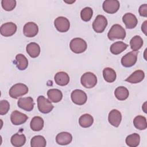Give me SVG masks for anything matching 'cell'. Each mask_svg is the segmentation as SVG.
<instances>
[{"instance_id":"cell-3","label":"cell","mask_w":147,"mask_h":147,"mask_svg":"<svg viewBox=\"0 0 147 147\" xmlns=\"http://www.w3.org/2000/svg\"><path fill=\"white\" fill-rule=\"evenodd\" d=\"M28 92V87L23 83H17L13 85L9 90V95L11 98L17 99L20 96L26 94Z\"/></svg>"},{"instance_id":"cell-21","label":"cell","mask_w":147,"mask_h":147,"mask_svg":"<svg viewBox=\"0 0 147 147\" xmlns=\"http://www.w3.org/2000/svg\"><path fill=\"white\" fill-rule=\"evenodd\" d=\"M47 96L51 102L57 103L61 100L63 98V94L60 90L56 88H52L48 91Z\"/></svg>"},{"instance_id":"cell-9","label":"cell","mask_w":147,"mask_h":147,"mask_svg":"<svg viewBox=\"0 0 147 147\" xmlns=\"http://www.w3.org/2000/svg\"><path fill=\"white\" fill-rule=\"evenodd\" d=\"M137 52L131 51L124 55L121 59V64L125 67H130L137 62Z\"/></svg>"},{"instance_id":"cell-24","label":"cell","mask_w":147,"mask_h":147,"mask_svg":"<svg viewBox=\"0 0 147 147\" xmlns=\"http://www.w3.org/2000/svg\"><path fill=\"white\" fill-rule=\"evenodd\" d=\"M30 128L32 130L38 131L42 129L44 127V120L38 116L34 117L30 121Z\"/></svg>"},{"instance_id":"cell-8","label":"cell","mask_w":147,"mask_h":147,"mask_svg":"<svg viewBox=\"0 0 147 147\" xmlns=\"http://www.w3.org/2000/svg\"><path fill=\"white\" fill-rule=\"evenodd\" d=\"M54 25L56 29L60 32H67L70 27L69 20L64 17H58L55 20Z\"/></svg>"},{"instance_id":"cell-13","label":"cell","mask_w":147,"mask_h":147,"mask_svg":"<svg viewBox=\"0 0 147 147\" xmlns=\"http://www.w3.org/2000/svg\"><path fill=\"white\" fill-rule=\"evenodd\" d=\"M18 106L27 111H30L34 107L33 99L31 97L21 98L18 99L17 102Z\"/></svg>"},{"instance_id":"cell-4","label":"cell","mask_w":147,"mask_h":147,"mask_svg":"<svg viewBox=\"0 0 147 147\" xmlns=\"http://www.w3.org/2000/svg\"><path fill=\"white\" fill-rule=\"evenodd\" d=\"M80 82L82 86L85 88H91L96 84L97 78L92 72H87L82 76Z\"/></svg>"},{"instance_id":"cell-25","label":"cell","mask_w":147,"mask_h":147,"mask_svg":"<svg viewBox=\"0 0 147 147\" xmlns=\"http://www.w3.org/2000/svg\"><path fill=\"white\" fill-rule=\"evenodd\" d=\"M94 122V118L90 114H84L81 115L79 119V123L80 126L87 128L91 126Z\"/></svg>"},{"instance_id":"cell-15","label":"cell","mask_w":147,"mask_h":147,"mask_svg":"<svg viewBox=\"0 0 147 147\" xmlns=\"http://www.w3.org/2000/svg\"><path fill=\"white\" fill-rule=\"evenodd\" d=\"M28 118V117L26 115L17 110L13 111L10 115L11 121L15 125H20L25 123Z\"/></svg>"},{"instance_id":"cell-10","label":"cell","mask_w":147,"mask_h":147,"mask_svg":"<svg viewBox=\"0 0 147 147\" xmlns=\"http://www.w3.org/2000/svg\"><path fill=\"white\" fill-rule=\"evenodd\" d=\"M120 6L119 2L117 0H106L103 3L102 7L103 10L109 14L116 13Z\"/></svg>"},{"instance_id":"cell-11","label":"cell","mask_w":147,"mask_h":147,"mask_svg":"<svg viewBox=\"0 0 147 147\" xmlns=\"http://www.w3.org/2000/svg\"><path fill=\"white\" fill-rule=\"evenodd\" d=\"M17 30V25L11 22L2 24L1 26V34L5 37H9L13 35Z\"/></svg>"},{"instance_id":"cell-38","label":"cell","mask_w":147,"mask_h":147,"mask_svg":"<svg viewBox=\"0 0 147 147\" xmlns=\"http://www.w3.org/2000/svg\"><path fill=\"white\" fill-rule=\"evenodd\" d=\"M146 102H145L144 103V105H143V106H142V109H143V110H144V111L145 112V113H146Z\"/></svg>"},{"instance_id":"cell-14","label":"cell","mask_w":147,"mask_h":147,"mask_svg":"<svg viewBox=\"0 0 147 147\" xmlns=\"http://www.w3.org/2000/svg\"><path fill=\"white\" fill-rule=\"evenodd\" d=\"M122 21L127 29L134 28L138 23L137 17L131 13H127L122 17Z\"/></svg>"},{"instance_id":"cell-22","label":"cell","mask_w":147,"mask_h":147,"mask_svg":"<svg viewBox=\"0 0 147 147\" xmlns=\"http://www.w3.org/2000/svg\"><path fill=\"white\" fill-rule=\"evenodd\" d=\"M128 45L122 41H117L111 44L110 48V52L114 55H118L123 52Z\"/></svg>"},{"instance_id":"cell-5","label":"cell","mask_w":147,"mask_h":147,"mask_svg":"<svg viewBox=\"0 0 147 147\" xmlns=\"http://www.w3.org/2000/svg\"><path fill=\"white\" fill-rule=\"evenodd\" d=\"M37 107L38 110L43 114L49 113L53 109L51 102L42 95L39 96L37 98Z\"/></svg>"},{"instance_id":"cell-2","label":"cell","mask_w":147,"mask_h":147,"mask_svg":"<svg viewBox=\"0 0 147 147\" xmlns=\"http://www.w3.org/2000/svg\"><path fill=\"white\" fill-rule=\"evenodd\" d=\"M69 47L73 52L75 53H81L86 50L87 45L86 42L83 39L76 37L71 41Z\"/></svg>"},{"instance_id":"cell-32","label":"cell","mask_w":147,"mask_h":147,"mask_svg":"<svg viewBox=\"0 0 147 147\" xmlns=\"http://www.w3.org/2000/svg\"><path fill=\"white\" fill-rule=\"evenodd\" d=\"M47 145L46 140L42 136H34L30 141L32 147H45Z\"/></svg>"},{"instance_id":"cell-27","label":"cell","mask_w":147,"mask_h":147,"mask_svg":"<svg viewBox=\"0 0 147 147\" xmlns=\"http://www.w3.org/2000/svg\"><path fill=\"white\" fill-rule=\"evenodd\" d=\"M103 76L107 82L112 83L116 79L117 75L113 69L110 67H106L103 70Z\"/></svg>"},{"instance_id":"cell-20","label":"cell","mask_w":147,"mask_h":147,"mask_svg":"<svg viewBox=\"0 0 147 147\" xmlns=\"http://www.w3.org/2000/svg\"><path fill=\"white\" fill-rule=\"evenodd\" d=\"M26 50L28 54L32 58H36L38 56L40 53V47L36 42H30L26 45Z\"/></svg>"},{"instance_id":"cell-29","label":"cell","mask_w":147,"mask_h":147,"mask_svg":"<svg viewBox=\"0 0 147 147\" xmlns=\"http://www.w3.org/2000/svg\"><path fill=\"white\" fill-rule=\"evenodd\" d=\"M133 124L135 127L138 130H145L147 127L146 118L142 115L136 116L133 119Z\"/></svg>"},{"instance_id":"cell-19","label":"cell","mask_w":147,"mask_h":147,"mask_svg":"<svg viewBox=\"0 0 147 147\" xmlns=\"http://www.w3.org/2000/svg\"><path fill=\"white\" fill-rule=\"evenodd\" d=\"M55 83L61 86H64L68 84L69 77L68 75L63 71H60L56 74L54 78Z\"/></svg>"},{"instance_id":"cell-31","label":"cell","mask_w":147,"mask_h":147,"mask_svg":"<svg viewBox=\"0 0 147 147\" xmlns=\"http://www.w3.org/2000/svg\"><path fill=\"white\" fill-rule=\"evenodd\" d=\"M143 45V40L140 36H135L130 41V45L133 51L137 52Z\"/></svg>"},{"instance_id":"cell-30","label":"cell","mask_w":147,"mask_h":147,"mask_svg":"<svg viewBox=\"0 0 147 147\" xmlns=\"http://www.w3.org/2000/svg\"><path fill=\"white\" fill-rule=\"evenodd\" d=\"M126 144L130 147L137 146L140 142V136L137 133H133L129 135L126 138Z\"/></svg>"},{"instance_id":"cell-18","label":"cell","mask_w":147,"mask_h":147,"mask_svg":"<svg viewBox=\"0 0 147 147\" xmlns=\"http://www.w3.org/2000/svg\"><path fill=\"white\" fill-rule=\"evenodd\" d=\"M145 78L144 72L142 70H136L133 72L126 79V81L130 83H138L142 81Z\"/></svg>"},{"instance_id":"cell-34","label":"cell","mask_w":147,"mask_h":147,"mask_svg":"<svg viewBox=\"0 0 147 147\" xmlns=\"http://www.w3.org/2000/svg\"><path fill=\"white\" fill-rule=\"evenodd\" d=\"M1 5L5 10L11 11L15 8L16 1L15 0H2Z\"/></svg>"},{"instance_id":"cell-35","label":"cell","mask_w":147,"mask_h":147,"mask_svg":"<svg viewBox=\"0 0 147 147\" xmlns=\"http://www.w3.org/2000/svg\"><path fill=\"white\" fill-rule=\"evenodd\" d=\"M9 103L6 100H2L0 102V114L5 115L9 110Z\"/></svg>"},{"instance_id":"cell-37","label":"cell","mask_w":147,"mask_h":147,"mask_svg":"<svg viewBox=\"0 0 147 147\" xmlns=\"http://www.w3.org/2000/svg\"><path fill=\"white\" fill-rule=\"evenodd\" d=\"M141 30L146 35V30H147V21H145L141 26Z\"/></svg>"},{"instance_id":"cell-1","label":"cell","mask_w":147,"mask_h":147,"mask_svg":"<svg viewBox=\"0 0 147 147\" xmlns=\"http://www.w3.org/2000/svg\"><path fill=\"white\" fill-rule=\"evenodd\" d=\"M107 37L111 41H114L116 39L123 40L126 37V32L121 25L114 24L109 30Z\"/></svg>"},{"instance_id":"cell-6","label":"cell","mask_w":147,"mask_h":147,"mask_svg":"<svg viewBox=\"0 0 147 147\" xmlns=\"http://www.w3.org/2000/svg\"><path fill=\"white\" fill-rule=\"evenodd\" d=\"M107 25V20L103 15H98L92 23V28L96 33H102Z\"/></svg>"},{"instance_id":"cell-28","label":"cell","mask_w":147,"mask_h":147,"mask_svg":"<svg viewBox=\"0 0 147 147\" xmlns=\"http://www.w3.org/2000/svg\"><path fill=\"white\" fill-rule=\"evenodd\" d=\"M10 141L14 146H22L26 142V137L23 134H19L18 133H16L11 137Z\"/></svg>"},{"instance_id":"cell-7","label":"cell","mask_w":147,"mask_h":147,"mask_svg":"<svg viewBox=\"0 0 147 147\" xmlns=\"http://www.w3.org/2000/svg\"><path fill=\"white\" fill-rule=\"evenodd\" d=\"M71 97L72 101L78 105H84L87 99V96L85 92L79 89L74 90L71 94Z\"/></svg>"},{"instance_id":"cell-16","label":"cell","mask_w":147,"mask_h":147,"mask_svg":"<svg viewBox=\"0 0 147 147\" xmlns=\"http://www.w3.org/2000/svg\"><path fill=\"white\" fill-rule=\"evenodd\" d=\"M109 123L115 127H118L122 120V114L121 112L116 109L110 111L108 116Z\"/></svg>"},{"instance_id":"cell-17","label":"cell","mask_w":147,"mask_h":147,"mask_svg":"<svg viewBox=\"0 0 147 147\" xmlns=\"http://www.w3.org/2000/svg\"><path fill=\"white\" fill-rule=\"evenodd\" d=\"M72 140V135L66 131L61 132L56 137V142L61 145H65L70 144Z\"/></svg>"},{"instance_id":"cell-33","label":"cell","mask_w":147,"mask_h":147,"mask_svg":"<svg viewBox=\"0 0 147 147\" xmlns=\"http://www.w3.org/2000/svg\"><path fill=\"white\" fill-rule=\"evenodd\" d=\"M93 10L90 7H86L81 10L80 17L83 21H89L92 16Z\"/></svg>"},{"instance_id":"cell-23","label":"cell","mask_w":147,"mask_h":147,"mask_svg":"<svg viewBox=\"0 0 147 147\" xmlns=\"http://www.w3.org/2000/svg\"><path fill=\"white\" fill-rule=\"evenodd\" d=\"M15 64L18 69L25 70L28 66V61L24 55L19 53L16 56Z\"/></svg>"},{"instance_id":"cell-12","label":"cell","mask_w":147,"mask_h":147,"mask_svg":"<svg viewBox=\"0 0 147 147\" xmlns=\"http://www.w3.org/2000/svg\"><path fill=\"white\" fill-rule=\"evenodd\" d=\"M38 32V28L36 24L33 22H29L24 26V34L28 37H33L37 35Z\"/></svg>"},{"instance_id":"cell-36","label":"cell","mask_w":147,"mask_h":147,"mask_svg":"<svg viewBox=\"0 0 147 147\" xmlns=\"http://www.w3.org/2000/svg\"><path fill=\"white\" fill-rule=\"evenodd\" d=\"M139 14L141 16L146 17H147V5L143 4L139 7Z\"/></svg>"},{"instance_id":"cell-26","label":"cell","mask_w":147,"mask_h":147,"mask_svg":"<svg viewBox=\"0 0 147 147\" xmlns=\"http://www.w3.org/2000/svg\"><path fill=\"white\" fill-rule=\"evenodd\" d=\"M114 95L117 99L124 100L128 98L129 92L125 87L119 86L115 90Z\"/></svg>"}]
</instances>
